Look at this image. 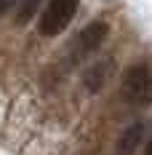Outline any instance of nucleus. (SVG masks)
Masks as SVG:
<instances>
[{
  "instance_id": "obj_5",
  "label": "nucleus",
  "mask_w": 152,
  "mask_h": 155,
  "mask_svg": "<svg viewBox=\"0 0 152 155\" xmlns=\"http://www.w3.org/2000/svg\"><path fill=\"white\" fill-rule=\"evenodd\" d=\"M112 70H115V62L112 59H102V62H93L88 70H86V75H83V86H86V91H102L107 86V80L112 75Z\"/></svg>"
},
{
  "instance_id": "obj_1",
  "label": "nucleus",
  "mask_w": 152,
  "mask_h": 155,
  "mask_svg": "<svg viewBox=\"0 0 152 155\" xmlns=\"http://www.w3.org/2000/svg\"><path fill=\"white\" fill-rule=\"evenodd\" d=\"M120 96L131 107H150L152 104V64L150 62H136L123 72Z\"/></svg>"
},
{
  "instance_id": "obj_8",
  "label": "nucleus",
  "mask_w": 152,
  "mask_h": 155,
  "mask_svg": "<svg viewBox=\"0 0 152 155\" xmlns=\"http://www.w3.org/2000/svg\"><path fill=\"white\" fill-rule=\"evenodd\" d=\"M144 155H152V137L147 139V144H144Z\"/></svg>"
},
{
  "instance_id": "obj_3",
  "label": "nucleus",
  "mask_w": 152,
  "mask_h": 155,
  "mask_svg": "<svg viewBox=\"0 0 152 155\" xmlns=\"http://www.w3.org/2000/svg\"><path fill=\"white\" fill-rule=\"evenodd\" d=\"M80 0H48L43 14L37 19V32L43 38H56L70 27V21L75 19Z\"/></svg>"
},
{
  "instance_id": "obj_7",
  "label": "nucleus",
  "mask_w": 152,
  "mask_h": 155,
  "mask_svg": "<svg viewBox=\"0 0 152 155\" xmlns=\"http://www.w3.org/2000/svg\"><path fill=\"white\" fill-rule=\"evenodd\" d=\"M14 5H19V0H0V16H3V14H8Z\"/></svg>"
},
{
  "instance_id": "obj_4",
  "label": "nucleus",
  "mask_w": 152,
  "mask_h": 155,
  "mask_svg": "<svg viewBox=\"0 0 152 155\" xmlns=\"http://www.w3.org/2000/svg\"><path fill=\"white\" fill-rule=\"evenodd\" d=\"M147 131H150V123L147 120H134L128 123L120 131V137L115 142V155H136L141 142L147 139Z\"/></svg>"
},
{
  "instance_id": "obj_6",
  "label": "nucleus",
  "mask_w": 152,
  "mask_h": 155,
  "mask_svg": "<svg viewBox=\"0 0 152 155\" xmlns=\"http://www.w3.org/2000/svg\"><path fill=\"white\" fill-rule=\"evenodd\" d=\"M46 0H19V5H16V14H14V21L16 24H27L35 19L37 14V8L43 5Z\"/></svg>"
},
{
  "instance_id": "obj_2",
  "label": "nucleus",
  "mask_w": 152,
  "mask_h": 155,
  "mask_svg": "<svg viewBox=\"0 0 152 155\" xmlns=\"http://www.w3.org/2000/svg\"><path fill=\"white\" fill-rule=\"evenodd\" d=\"M107 35H109V21H107V19H93V21H88V24L70 40V46H67V62L70 64L86 62L88 56H93L99 48L104 46Z\"/></svg>"
}]
</instances>
